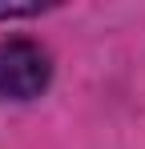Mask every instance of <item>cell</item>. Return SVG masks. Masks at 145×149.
Returning a JSON list of instances; mask_svg holds the SVG:
<instances>
[{
  "label": "cell",
  "mask_w": 145,
  "mask_h": 149,
  "mask_svg": "<svg viewBox=\"0 0 145 149\" xmlns=\"http://www.w3.org/2000/svg\"><path fill=\"white\" fill-rule=\"evenodd\" d=\"M52 81V65H48V52L36 40H0V97L8 101H32L40 97Z\"/></svg>",
  "instance_id": "obj_1"
},
{
  "label": "cell",
  "mask_w": 145,
  "mask_h": 149,
  "mask_svg": "<svg viewBox=\"0 0 145 149\" xmlns=\"http://www.w3.org/2000/svg\"><path fill=\"white\" fill-rule=\"evenodd\" d=\"M40 12V4H0V16H32Z\"/></svg>",
  "instance_id": "obj_2"
}]
</instances>
